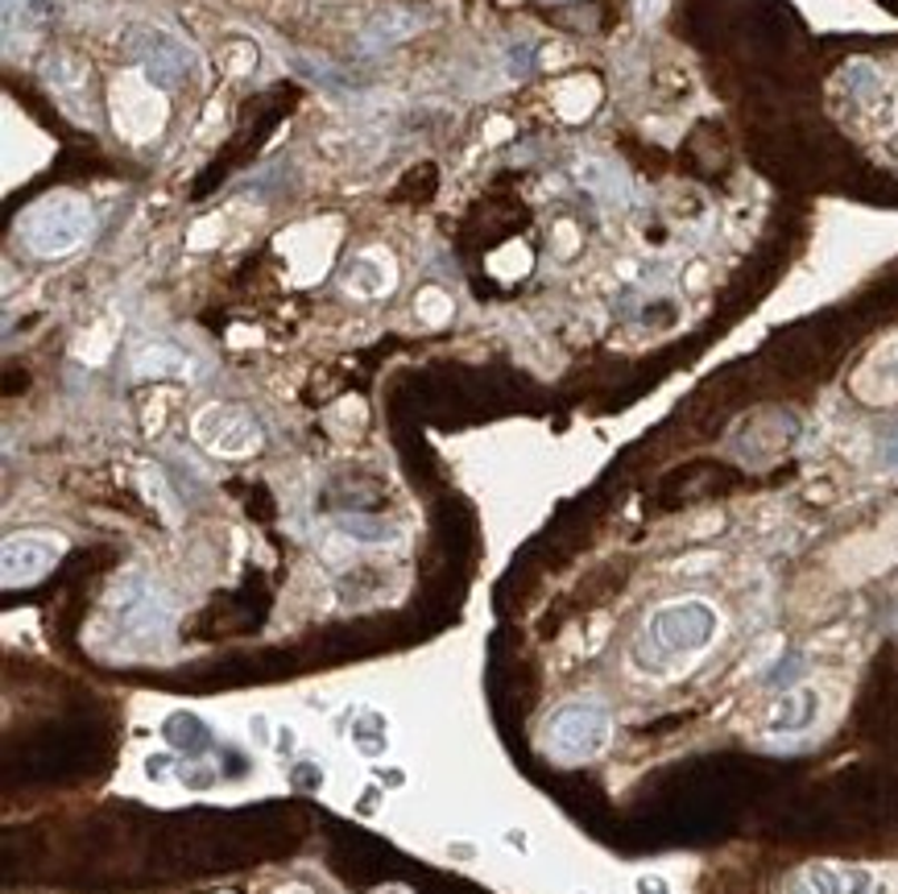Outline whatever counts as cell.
Returning a JSON list of instances; mask_svg holds the SVG:
<instances>
[{
	"label": "cell",
	"mask_w": 898,
	"mask_h": 894,
	"mask_svg": "<svg viewBox=\"0 0 898 894\" xmlns=\"http://www.w3.org/2000/svg\"><path fill=\"white\" fill-rule=\"evenodd\" d=\"M299 783H303V787H319V783H323V775H315V770H299Z\"/></svg>",
	"instance_id": "4316f807"
},
{
	"label": "cell",
	"mask_w": 898,
	"mask_h": 894,
	"mask_svg": "<svg viewBox=\"0 0 898 894\" xmlns=\"http://www.w3.org/2000/svg\"><path fill=\"white\" fill-rule=\"evenodd\" d=\"M579 178L593 187L596 195H605L613 204H625V175L613 166V161H579Z\"/></svg>",
	"instance_id": "9a60e30c"
},
{
	"label": "cell",
	"mask_w": 898,
	"mask_h": 894,
	"mask_svg": "<svg viewBox=\"0 0 898 894\" xmlns=\"http://www.w3.org/2000/svg\"><path fill=\"white\" fill-rule=\"evenodd\" d=\"M530 55H535V46H530V42L509 46V75H514V79H526V75H530V67H535V62H530Z\"/></svg>",
	"instance_id": "44dd1931"
},
{
	"label": "cell",
	"mask_w": 898,
	"mask_h": 894,
	"mask_svg": "<svg viewBox=\"0 0 898 894\" xmlns=\"http://www.w3.org/2000/svg\"><path fill=\"white\" fill-rule=\"evenodd\" d=\"M340 527L352 539H361V543H390V539H398V530L390 522H377V518H340Z\"/></svg>",
	"instance_id": "ac0fdd59"
},
{
	"label": "cell",
	"mask_w": 898,
	"mask_h": 894,
	"mask_svg": "<svg viewBox=\"0 0 898 894\" xmlns=\"http://www.w3.org/2000/svg\"><path fill=\"white\" fill-rule=\"evenodd\" d=\"M170 766H174L170 754H154V758L145 763V775L154 778V783H162V778H170Z\"/></svg>",
	"instance_id": "603a6c76"
},
{
	"label": "cell",
	"mask_w": 898,
	"mask_h": 894,
	"mask_svg": "<svg viewBox=\"0 0 898 894\" xmlns=\"http://www.w3.org/2000/svg\"><path fill=\"white\" fill-rule=\"evenodd\" d=\"M364 717H369V729H352V746L361 749L364 758H381L385 749H390V720L373 713V708H364Z\"/></svg>",
	"instance_id": "2e32d148"
},
{
	"label": "cell",
	"mask_w": 898,
	"mask_h": 894,
	"mask_svg": "<svg viewBox=\"0 0 898 894\" xmlns=\"http://www.w3.org/2000/svg\"><path fill=\"white\" fill-rule=\"evenodd\" d=\"M195 435L207 452L216 455H248L261 443L257 423L241 406H207L195 419Z\"/></svg>",
	"instance_id": "52a82bcc"
},
{
	"label": "cell",
	"mask_w": 898,
	"mask_h": 894,
	"mask_svg": "<svg viewBox=\"0 0 898 894\" xmlns=\"http://www.w3.org/2000/svg\"><path fill=\"white\" fill-rule=\"evenodd\" d=\"M882 464L890 472H898V423L882 435Z\"/></svg>",
	"instance_id": "7402d4cb"
},
{
	"label": "cell",
	"mask_w": 898,
	"mask_h": 894,
	"mask_svg": "<svg viewBox=\"0 0 898 894\" xmlns=\"http://www.w3.org/2000/svg\"><path fill=\"white\" fill-rule=\"evenodd\" d=\"M344 286L361 298H377V294H390L393 286V265L390 253H361L344 265Z\"/></svg>",
	"instance_id": "8fae6325"
},
{
	"label": "cell",
	"mask_w": 898,
	"mask_h": 894,
	"mask_svg": "<svg viewBox=\"0 0 898 894\" xmlns=\"http://www.w3.org/2000/svg\"><path fill=\"white\" fill-rule=\"evenodd\" d=\"M543 734L555 763H593L613 737V717L593 700H572L550 713Z\"/></svg>",
	"instance_id": "3957f363"
},
{
	"label": "cell",
	"mask_w": 898,
	"mask_h": 894,
	"mask_svg": "<svg viewBox=\"0 0 898 894\" xmlns=\"http://www.w3.org/2000/svg\"><path fill=\"white\" fill-rule=\"evenodd\" d=\"M248 734L257 737V746H274V737H270V720L261 717V713H257V717H253V720H248Z\"/></svg>",
	"instance_id": "d4e9b609"
},
{
	"label": "cell",
	"mask_w": 898,
	"mask_h": 894,
	"mask_svg": "<svg viewBox=\"0 0 898 894\" xmlns=\"http://www.w3.org/2000/svg\"><path fill=\"white\" fill-rule=\"evenodd\" d=\"M299 746V737H294V729H277V737H274V749H282V754H290V749Z\"/></svg>",
	"instance_id": "484cf974"
},
{
	"label": "cell",
	"mask_w": 898,
	"mask_h": 894,
	"mask_svg": "<svg viewBox=\"0 0 898 894\" xmlns=\"http://www.w3.org/2000/svg\"><path fill=\"white\" fill-rule=\"evenodd\" d=\"M137 369H141V373H187V356L178 348L158 344V348H149L137 356Z\"/></svg>",
	"instance_id": "e0dca14e"
},
{
	"label": "cell",
	"mask_w": 898,
	"mask_h": 894,
	"mask_svg": "<svg viewBox=\"0 0 898 894\" xmlns=\"http://www.w3.org/2000/svg\"><path fill=\"white\" fill-rule=\"evenodd\" d=\"M286 62H290V71L303 75L306 83H315V88H323V91H335V96L361 88L352 71H344V67H335V62H328V59H315V55H286Z\"/></svg>",
	"instance_id": "4fadbf2b"
},
{
	"label": "cell",
	"mask_w": 898,
	"mask_h": 894,
	"mask_svg": "<svg viewBox=\"0 0 898 894\" xmlns=\"http://www.w3.org/2000/svg\"><path fill=\"white\" fill-rule=\"evenodd\" d=\"M721 633V613L716 605L700 601V597H683V601H666L658 605L642 633L634 638V659L637 671L646 675H671L695 662Z\"/></svg>",
	"instance_id": "6da1fadb"
},
{
	"label": "cell",
	"mask_w": 898,
	"mask_h": 894,
	"mask_svg": "<svg viewBox=\"0 0 898 894\" xmlns=\"http://www.w3.org/2000/svg\"><path fill=\"white\" fill-rule=\"evenodd\" d=\"M820 717V696L811 688H799V691H782L774 708H770V720L767 729L770 734H808L811 725Z\"/></svg>",
	"instance_id": "30bf717a"
},
{
	"label": "cell",
	"mask_w": 898,
	"mask_h": 894,
	"mask_svg": "<svg viewBox=\"0 0 898 894\" xmlns=\"http://www.w3.org/2000/svg\"><path fill=\"white\" fill-rule=\"evenodd\" d=\"M782 894H890L886 882L869 865H845V862H811L799 865L787 878Z\"/></svg>",
	"instance_id": "8992f818"
},
{
	"label": "cell",
	"mask_w": 898,
	"mask_h": 894,
	"mask_svg": "<svg viewBox=\"0 0 898 894\" xmlns=\"http://www.w3.org/2000/svg\"><path fill=\"white\" fill-rule=\"evenodd\" d=\"M162 737H166V746H174L178 754H187L191 763H199L203 754L216 746L212 729H207V725H203L195 713H183V708L162 720Z\"/></svg>",
	"instance_id": "7c38bea8"
},
{
	"label": "cell",
	"mask_w": 898,
	"mask_h": 894,
	"mask_svg": "<svg viewBox=\"0 0 898 894\" xmlns=\"http://www.w3.org/2000/svg\"><path fill=\"white\" fill-rule=\"evenodd\" d=\"M506 841H509V845H518V849H526V836H521V833H506Z\"/></svg>",
	"instance_id": "f1b7e54d"
},
{
	"label": "cell",
	"mask_w": 898,
	"mask_h": 894,
	"mask_svg": "<svg viewBox=\"0 0 898 894\" xmlns=\"http://www.w3.org/2000/svg\"><path fill=\"white\" fill-rule=\"evenodd\" d=\"M96 228V216H91V204L84 195L75 191H55L42 195L33 207L21 212L17 220V236L33 257H67L79 245H87V236Z\"/></svg>",
	"instance_id": "7a4b0ae2"
},
{
	"label": "cell",
	"mask_w": 898,
	"mask_h": 894,
	"mask_svg": "<svg viewBox=\"0 0 898 894\" xmlns=\"http://www.w3.org/2000/svg\"><path fill=\"white\" fill-rule=\"evenodd\" d=\"M62 547H67V543H62V539H55V534H13V539L4 543V556H0V568H4V588L42 580V576L58 563Z\"/></svg>",
	"instance_id": "ba28073f"
},
{
	"label": "cell",
	"mask_w": 898,
	"mask_h": 894,
	"mask_svg": "<svg viewBox=\"0 0 898 894\" xmlns=\"http://www.w3.org/2000/svg\"><path fill=\"white\" fill-rule=\"evenodd\" d=\"M840 79H845V83H849V88H853V96H857V100H869V96H878V91H882V75L873 71V67H869V62H849V67H845V75H840Z\"/></svg>",
	"instance_id": "d6986e66"
},
{
	"label": "cell",
	"mask_w": 898,
	"mask_h": 894,
	"mask_svg": "<svg viewBox=\"0 0 898 894\" xmlns=\"http://www.w3.org/2000/svg\"><path fill=\"white\" fill-rule=\"evenodd\" d=\"M42 79L50 96L62 104V112H71L79 125H96V112H91V71L75 55H50L42 62Z\"/></svg>",
	"instance_id": "9c48e42d"
},
{
	"label": "cell",
	"mask_w": 898,
	"mask_h": 894,
	"mask_svg": "<svg viewBox=\"0 0 898 894\" xmlns=\"http://www.w3.org/2000/svg\"><path fill=\"white\" fill-rule=\"evenodd\" d=\"M886 373H890V377L898 382V344L890 348V356H886Z\"/></svg>",
	"instance_id": "83f0119b"
},
{
	"label": "cell",
	"mask_w": 898,
	"mask_h": 894,
	"mask_svg": "<svg viewBox=\"0 0 898 894\" xmlns=\"http://www.w3.org/2000/svg\"><path fill=\"white\" fill-rule=\"evenodd\" d=\"M634 894H671V886H666V878H658V874H642V878L634 882Z\"/></svg>",
	"instance_id": "cb8c5ba5"
},
{
	"label": "cell",
	"mask_w": 898,
	"mask_h": 894,
	"mask_svg": "<svg viewBox=\"0 0 898 894\" xmlns=\"http://www.w3.org/2000/svg\"><path fill=\"white\" fill-rule=\"evenodd\" d=\"M125 55L141 67L145 83L158 91L178 88V83L195 79V71H199L195 50L183 38H174L170 30H158V26H133L125 33Z\"/></svg>",
	"instance_id": "277c9868"
},
{
	"label": "cell",
	"mask_w": 898,
	"mask_h": 894,
	"mask_svg": "<svg viewBox=\"0 0 898 894\" xmlns=\"http://www.w3.org/2000/svg\"><path fill=\"white\" fill-rule=\"evenodd\" d=\"M113 621L125 642H154V638L170 630L174 605L166 601V592L145 572H129L116 580Z\"/></svg>",
	"instance_id": "5b68a950"
},
{
	"label": "cell",
	"mask_w": 898,
	"mask_h": 894,
	"mask_svg": "<svg viewBox=\"0 0 898 894\" xmlns=\"http://www.w3.org/2000/svg\"><path fill=\"white\" fill-rule=\"evenodd\" d=\"M216 778H219L216 770H203L199 763H191V766H183V770H178V783H187L191 792H207Z\"/></svg>",
	"instance_id": "ffe728a7"
},
{
	"label": "cell",
	"mask_w": 898,
	"mask_h": 894,
	"mask_svg": "<svg viewBox=\"0 0 898 894\" xmlns=\"http://www.w3.org/2000/svg\"><path fill=\"white\" fill-rule=\"evenodd\" d=\"M422 26L419 13H410V9H385V13H377L369 26H364L361 33V46H369V50H385V46L402 42V38H410V33Z\"/></svg>",
	"instance_id": "5bb4252c"
}]
</instances>
